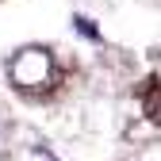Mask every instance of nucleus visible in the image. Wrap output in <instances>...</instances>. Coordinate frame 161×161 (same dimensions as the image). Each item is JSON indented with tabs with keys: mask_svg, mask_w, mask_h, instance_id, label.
I'll list each match as a JSON object with an SVG mask.
<instances>
[{
	"mask_svg": "<svg viewBox=\"0 0 161 161\" xmlns=\"http://www.w3.org/2000/svg\"><path fill=\"white\" fill-rule=\"evenodd\" d=\"M8 77L15 88L35 92V88H46L54 80V58L46 46H23L12 62H8Z\"/></svg>",
	"mask_w": 161,
	"mask_h": 161,
	"instance_id": "f257e3e1",
	"label": "nucleus"
},
{
	"mask_svg": "<svg viewBox=\"0 0 161 161\" xmlns=\"http://www.w3.org/2000/svg\"><path fill=\"white\" fill-rule=\"evenodd\" d=\"M73 27H77L80 35H85V38H100V27L92 23L88 15H73Z\"/></svg>",
	"mask_w": 161,
	"mask_h": 161,
	"instance_id": "f03ea898",
	"label": "nucleus"
},
{
	"mask_svg": "<svg viewBox=\"0 0 161 161\" xmlns=\"http://www.w3.org/2000/svg\"><path fill=\"white\" fill-rule=\"evenodd\" d=\"M31 161H58V157H54L46 146H31Z\"/></svg>",
	"mask_w": 161,
	"mask_h": 161,
	"instance_id": "7ed1b4c3",
	"label": "nucleus"
}]
</instances>
